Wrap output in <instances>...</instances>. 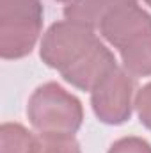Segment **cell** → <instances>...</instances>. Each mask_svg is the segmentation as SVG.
Returning <instances> with one entry per match:
<instances>
[{"mask_svg": "<svg viewBox=\"0 0 151 153\" xmlns=\"http://www.w3.org/2000/svg\"><path fill=\"white\" fill-rule=\"evenodd\" d=\"M119 53L123 68L132 76H151V30L130 43Z\"/></svg>", "mask_w": 151, "mask_h": 153, "instance_id": "ba28073f", "label": "cell"}, {"mask_svg": "<svg viewBox=\"0 0 151 153\" xmlns=\"http://www.w3.org/2000/svg\"><path fill=\"white\" fill-rule=\"evenodd\" d=\"M117 68V61L110 48L100 39L70 68L61 71L62 78L80 91H93L112 70Z\"/></svg>", "mask_w": 151, "mask_h": 153, "instance_id": "8992f818", "label": "cell"}, {"mask_svg": "<svg viewBox=\"0 0 151 153\" xmlns=\"http://www.w3.org/2000/svg\"><path fill=\"white\" fill-rule=\"evenodd\" d=\"M27 117L39 134L75 135L84 123L82 102L57 82H44L30 94Z\"/></svg>", "mask_w": 151, "mask_h": 153, "instance_id": "6da1fadb", "label": "cell"}, {"mask_svg": "<svg viewBox=\"0 0 151 153\" xmlns=\"http://www.w3.org/2000/svg\"><path fill=\"white\" fill-rule=\"evenodd\" d=\"M32 132L21 123H2L0 126V153H32L34 148Z\"/></svg>", "mask_w": 151, "mask_h": 153, "instance_id": "9c48e42d", "label": "cell"}, {"mask_svg": "<svg viewBox=\"0 0 151 153\" xmlns=\"http://www.w3.org/2000/svg\"><path fill=\"white\" fill-rule=\"evenodd\" d=\"M121 0H76L64 7V18L76 22L80 25H85L93 30L100 29L101 20L107 16V13L117 5Z\"/></svg>", "mask_w": 151, "mask_h": 153, "instance_id": "52a82bcc", "label": "cell"}, {"mask_svg": "<svg viewBox=\"0 0 151 153\" xmlns=\"http://www.w3.org/2000/svg\"><path fill=\"white\" fill-rule=\"evenodd\" d=\"M98 30L110 46L121 52L151 30V14L139 5L137 0H121L107 13Z\"/></svg>", "mask_w": 151, "mask_h": 153, "instance_id": "5b68a950", "label": "cell"}, {"mask_svg": "<svg viewBox=\"0 0 151 153\" xmlns=\"http://www.w3.org/2000/svg\"><path fill=\"white\" fill-rule=\"evenodd\" d=\"M107 153H151V144L137 135H126L114 141Z\"/></svg>", "mask_w": 151, "mask_h": 153, "instance_id": "8fae6325", "label": "cell"}, {"mask_svg": "<svg viewBox=\"0 0 151 153\" xmlns=\"http://www.w3.org/2000/svg\"><path fill=\"white\" fill-rule=\"evenodd\" d=\"M32 153H82V148L71 134H39Z\"/></svg>", "mask_w": 151, "mask_h": 153, "instance_id": "30bf717a", "label": "cell"}, {"mask_svg": "<svg viewBox=\"0 0 151 153\" xmlns=\"http://www.w3.org/2000/svg\"><path fill=\"white\" fill-rule=\"evenodd\" d=\"M96 30L71 20L52 23L39 45L41 61L57 71H64L98 41Z\"/></svg>", "mask_w": 151, "mask_h": 153, "instance_id": "3957f363", "label": "cell"}, {"mask_svg": "<svg viewBox=\"0 0 151 153\" xmlns=\"http://www.w3.org/2000/svg\"><path fill=\"white\" fill-rule=\"evenodd\" d=\"M57 2H64V4L68 5V4H71V2H76V0H57Z\"/></svg>", "mask_w": 151, "mask_h": 153, "instance_id": "4fadbf2b", "label": "cell"}, {"mask_svg": "<svg viewBox=\"0 0 151 153\" xmlns=\"http://www.w3.org/2000/svg\"><path fill=\"white\" fill-rule=\"evenodd\" d=\"M135 76L124 68H115L91 91L94 116L110 126L124 125L135 109Z\"/></svg>", "mask_w": 151, "mask_h": 153, "instance_id": "277c9868", "label": "cell"}, {"mask_svg": "<svg viewBox=\"0 0 151 153\" xmlns=\"http://www.w3.org/2000/svg\"><path fill=\"white\" fill-rule=\"evenodd\" d=\"M142 2H144L146 5H150V7H151V0H142Z\"/></svg>", "mask_w": 151, "mask_h": 153, "instance_id": "5bb4252c", "label": "cell"}, {"mask_svg": "<svg viewBox=\"0 0 151 153\" xmlns=\"http://www.w3.org/2000/svg\"><path fill=\"white\" fill-rule=\"evenodd\" d=\"M135 111L142 126L151 130V82L142 85L135 94Z\"/></svg>", "mask_w": 151, "mask_h": 153, "instance_id": "7c38bea8", "label": "cell"}, {"mask_svg": "<svg viewBox=\"0 0 151 153\" xmlns=\"http://www.w3.org/2000/svg\"><path fill=\"white\" fill-rule=\"evenodd\" d=\"M43 30L41 0H0V57H27Z\"/></svg>", "mask_w": 151, "mask_h": 153, "instance_id": "7a4b0ae2", "label": "cell"}]
</instances>
